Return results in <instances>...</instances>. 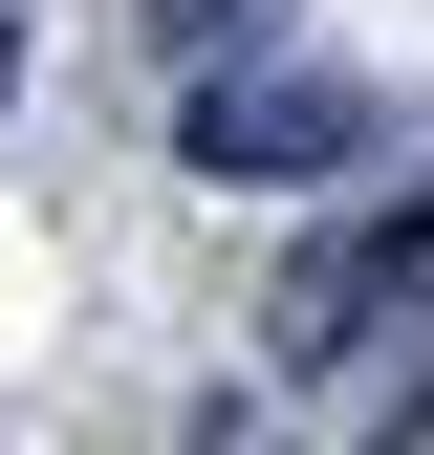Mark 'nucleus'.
I'll use <instances>...</instances> for the list:
<instances>
[{
	"instance_id": "f03ea898",
	"label": "nucleus",
	"mask_w": 434,
	"mask_h": 455,
	"mask_svg": "<svg viewBox=\"0 0 434 455\" xmlns=\"http://www.w3.org/2000/svg\"><path fill=\"white\" fill-rule=\"evenodd\" d=\"M0 66H22V44H0Z\"/></svg>"
},
{
	"instance_id": "f257e3e1",
	"label": "nucleus",
	"mask_w": 434,
	"mask_h": 455,
	"mask_svg": "<svg viewBox=\"0 0 434 455\" xmlns=\"http://www.w3.org/2000/svg\"><path fill=\"white\" fill-rule=\"evenodd\" d=\"M348 131H369V108H348V87H326V66H217L174 152H196V174H217V196H283V174H326V152H348Z\"/></svg>"
}]
</instances>
